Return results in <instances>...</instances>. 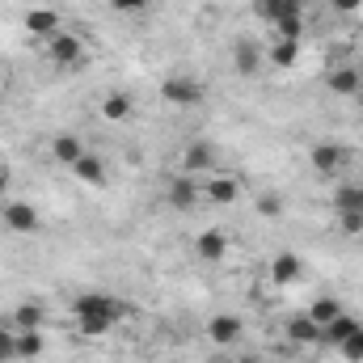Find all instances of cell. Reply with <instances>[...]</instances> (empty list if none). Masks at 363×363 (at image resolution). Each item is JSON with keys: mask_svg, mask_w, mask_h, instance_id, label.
Returning a JSON list of instances; mask_svg holds the SVG:
<instances>
[{"mask_svg": "<svg viewBox=\"0 0 363 363\" xmlns=\"http://www.w3.org/2000/svg\"><path fill=\"white\" fill-rule=\"evenodd\" d=\"M203 97H207V89H203V81H199V77L174 72V77H165V81H161V101H169V106H178V110L199 106Z\"/></svg>", "mask_w": 363, "mask_h": 363, "instance_id": "cell-2", "label": "cell"}, {"mask_svg": "<svg viewBox=\"0 0 363 363\" xmlns=\"http://www.w3.org/2000/svg\"><path fill=\"white\" fill-rule=\"evenodd\" d=\"M237 363H254V359H237Z\"/></svg>", "mask_w": 363, "mask_h": 363, "instance_id": "cell-34", "label": "cell"}, {"mask_svg": "<svg viewBox=\"0 0 363 363\" xmlns=\"http://www.w3.org/2000/svg\"><path fill=\"white\" fill-rule=\"evenodd\" d=\"M338 355H342L347 363H363V321L338 342Z\"/></svg>", "mask_w": 363, "mask_h": 363, "instance_id": "cell-26", "label": "cell"}, {"mask_svg": "<svg viewBox=\"0 0 363 363\" xmlns=\"http://www.w3.org/2000/svg\"><path fill=\"white\" fill-rule=\"evenodd\" d=\"M131 114H135L131 93H106V97H101V118H106V123H127Z\"/></svg>", "mask_w": 363, "mask_h": 363, "instance_id": "cell-17", "label": "cell"}, {"mask_svg": "<svg viewBox=\"0 0 363 363\" xmlns=\"http://www.w3.org/2000/svg\"><path fill=\"white\" fill-rule=\"evenodd\" d=\"M26 30L47 43V38L60 34V13H51V9H30V13H26Z\"/></svg>", "mask_w": 363, "mask_h": 363, "instance_id": "cell-15", "label": "cell"}, {"mask_svg": "<svg viewBox=\"0 0 363 363\" xmlns=\"http://www.w3.org/2000/svg\"><path fill=\"white\" fill-rule=\"evenodd\" d=\"M342 161H347V148H342L338 140H321V144L308 148V165H313L317 174H338Z\"/></svg>", "mask_w": 363, "mask_h": 363, "instance_id": "cell-7", "label": "cell"}, {"mask_svg": "<svg viewBox=\"0 0 363 363\" xmlns=\"http://www.w3.org/2000/svg\"><path fill=\"white\" fill-rule=\"evenodd\" d=\"M85 152H89V148H85V140H81V135H72V131H60V135L51 140V157H55L60 165H68V169H72Z\"/></svg>", "mask_w": 363, "mask_h": 363, "instance_id": "cell-12", "label": "cell"}, {"mask_svg": "<svg viewBox=\"0 0 363 363\" xmlns=\"http://www.w3.org/2000/svg\"><path fill=\"white\" fill-rule=\"evenodd\" d=\"M359 72H363V68H359Z\"/></svg>", "mask_w": 363, "mask_h": 363, "instance_id": "cell-35", "label": "cell"}, {"mask_svg": "<svg viewBox=\"0 0 363 363\" xmlns=\"http://www.w3.org/2000/svg\"><path fill=\"white\" fill-rule=\"evenodd\" d=\"M233 68L254 81V77L262 72V47L250 43V38H237V43H233Z\"/></svg>", "mask_w": 363, "mask_h": 363, "instance_id": "cell-10", "label": "cell"}, {"mask_svg": "<svg viewBox=\"0 0 363 363\" xmlns=\"http://www.w3.org/2000/svg\"><path fill=\"white\" fill-rule=\"evenodd\" d=\"M330 9H334V13H342V17H351V13H359V9H363V0H330Z\"/></svg>", "mask_w": 363, "mask_h": 363, "instance_id": "cell-31", "label": "cell"}, {"mask_svg": "<svg viewBox=\"0 0 363 363\" xmlns=\"http://www.w3.org/2000/svg\"><path fill=\"white\" fill-rule=\"evenodd\" d=\"M338 228H342L347 237H359L363 233V216H355V211H338Z\"/></svg>", "mask_w": 363, "mask_h": 363, "instance_id": "cell-30", "label": "cell"}, {"mask_svg": "<svg viewBox=\"0 0 363 363\" xmlns=\"http://www.w3.org/2000/svg\"><path fill=\"white\" fill-rule=\"evenodd\" d=\"M9 182H13V178H9V169H4V165H0V194H4V190H9Z\"/></svg>", "mask_w": 363, "mask_h": 363, "instance_id": "cell-33", "label": "cell"}, {"mask_svg": "<svg viewBox=\"0 0 363 363\" xmlns=\"http://www.w3.org/2000/svg\"><path fill=\"white\" fill-rule=\"evenodd\" d=\"M334 211H355V216H363V186L359 182H342L334 190Z\"/></svg>", "mask_w": 363, "mask_h": 363, "instance_id": "cell-20", "label": "cell"}, {"mask_svg": "<svg viewBox=\"0 0 363 363\" xmlns=\"http://www.w3.org/2000/svg\"><path fill=\"white\" fill-rule=\"evenodd\" d=\"M43 321H47V308L34 304V300L13 308V330H43Z\"/></svg>", "mask_w": 363, "mask_h": 363, "instance_id": "cell-21", "label": "cell"}, {"mask_svg": "<svg viewBox=\"0 0 363 363\" xmlns=\"http://www.w3.org/2000/svg\"><path fill=\"white\" fill-rule=\"evenodd\" d=\"M165 199H169V207H178V211H190V207L203 199V182L190 178V174H178V178H169V190H165Z\"/></svg>", "mask_w": 363, "mask_h": 363, "instance_id": "cell-8", "label": "cell"}, {"mask_svg": "<svg viewBox=\"0 0 363 363\" xmlns=\"http://www.w3.org/2000/svg\"><path fill=\"white\" fill-rule=\"evenodd\" d=\"M267 60H271L274 68H291V64L300 60V43H291V38H274V47L267 51Z\"/></svg>", "mask_w": 363, "mask_h": 363, "instance_id": "cell-25", "label": "cell"}, {"mask_svg": "<svg viewBox=\"0 0 363 363\" xmlns=\"http://www.w3.org/2000/svg\"><path fill=\"white\" fill-rule=\"evenodd\" d=\"M43 51H47V60L60 64V68H77V64H85V38H81V34H68V30H60L55 38H47Z\"/></svg>", "mask_w": 363, "mask_h": 363, "instance_id": "cell-3", "label": "cell"}, {"mask_svg": "<svg viewBox=\"0 0 363 363\" xmlns=\"http://www.w3.org/2000/svg\"><path fill=\"white\" fill-rule=\"evenodd\" d=\"M241 317L237 313H216L211 321H207V338L216 342V347H233V342H241Z\"/></svg>", "mask_w": 363, "mask_h": 363, "instance_id": "cell-9", "label": "cell"}, {"mask_svg": "<svg viewBox=\"0 0 363 363\" xmlns=\"http://www.w3.org/2000/svg\"><path fill=\"white\" fill-rule=\"evenodd\" d=\"M43 351H47L43 330H17V359H38Z\"/></svg>", "mask_w": 363, "mask_h": 363, "instance_id": "cell-23", "label": "cell"}, {"mask_svg": "<svg viewBox=\"0 0 363 363\" xmlns=\"http://www.w3.org/2000/svg\"><path fill=\"white\" fill-rule=\"evenodd\" d=\"M152 0H114V9L118 13H140V9H148Z\"/></svg>", "mask_w": 363, "mask_h": 363, "instance_id": "cell-32", "label": "cell"}, {"mask_svg": "<svg viewBox=\"0 0 363 363\" xmlns=\"http://www.w3.org/2000/svg\"><path fill=\"white\" fill-rule=\"evenodd\" d=\"M274 34L300 43V34H304V17H283V21H274Z\"/></svg>", "mask_w": 363, "mask_h": 363, "instance_id": "cell-29", "label": "cell"}, {"mask_svg": "<svg viewBox=\"0 0 363 363\" xmlns=\"http://www.w3.org/2000/svg\"><path fill=\"white\" fill-rule=\"evenodd\" d=\"M9 359H17V330L0 321V363H9Z\"/></svg>", "mask_w": 363, "mask_h": 363, "instance_id": "cell-28", "label": "cell"}, {"mask_svg": "<svg viewBox=\"0 0 363 363\" xmlns=\"http://www.w3.org/2000/svg\"><path fill=\"white\" fill-rule=\"evenodd\" d=\"M182 174H190V178L216 174V144H207V140L186 144V148H182Z\"/></svg>", "mask_w": 363, "mask_h": 363, "instance_id": "cell-4", "label": "cell"}, {"mask_svg": "<svg viewBox=\"0 0 363 363\" xmlns=\"http://www.w3.org/2000/svg\"><path fill=\"white\" fill-rule=\"evenodd\" d=\"M254 207H258V216H262V220H279L287 203H283V194H274V190H267V194H258V203H254Z\"/></svg>", "mask_w": 363, "mask_h": 363, "instance_id": "cell-27", "label": "cell"}, {"mask_svg": "<svg viewBox=\"0 0 363 363\" xmlns=\"http://www.w3.org/2000/svg\"><path fill=\"white\" fill-rule=\"evenodd\" d=\"M300 271H304V262H300V254L296 250H283V254H274V262H271V283H296L300 279Z\"/></svg>", "mask_w": 363, "mask_h": 363, "instance_id": "cell-14", "label": "cell"}, {"mask_svg": "<svg viewBox=\"0 0 363 363\" xmlns=\"http://www.w3.org/2000/svg\"><path fill=\"white\" fill-rule=\"evenodd\" d=\"M203 199L216 203V207H233V203L241 199V182L233 178V174H207V182H203Z\"/></svg>", "mask_w": 363, "mask_h": 363, "instance_id": "cell-6", "label": "cell"}, {"mask_svg": "<svg viewBox=\"0 0 363 363\" xmlns=\"http://www.w3.org/2000/svg\"><path fill=\"white\" fill-rule=\"evenodd\" d=\"M283 334H287V342H291V347H317V342H321V325H317L308 313L287 317V330H283Z\"/></svg>", "mask_w": 363, "mask_h": 363, "instance_id": "cell-11", "label": "cell"}, {"mask_svg": "<svg viewBox=\"0 0 363 363\" xmlns=\"http://www.w3.org/2000/svg\"><path fill=\"white\" fill-rule=\"evenodd\" d=\"M72 174H77V182H85V186H93V190H101V186H106V161H101L97 152H85V157L72 165Z\"/></svg>", "mask_w": 363, "mask_h": 363, "instance_id": "cell-16", "label": "cell"}, {"mask_svg": "<svg viewBox=\"0 0 363 363\" xmlns=\"http://www.w3.org/2000/svg\"><path fill=\"white\" fill-rule=\"evenodd\" d=\"M0 220H4L9 233H38V224H43V220H38V207H34V203H21V199L4 203Z\"/></svg>", "mask_w": 363, "mask_h": 363, "instance_id": "cell-5", "label": "cell"}, {"mask_svg": "<svg viewBox=\"0 0 363 363\" xmlns=\"http://www.w3.org/2000/svg\"><path fill=\"white\" fill-rule=\"evenodd\" d=\"M325 85H330V93H338V97H355L363 85V72L359 68H334L330 77H325Z\"/></svg>", "mask_w": 363, "mask_h": 363, "instance_id": "cell-18", "label": "cell"}, {"mask_svg": "<svg viewBox=\"0 0 363 363\" xmlns=\"http://www.w3.org/2000/svg\"><path fill=\"white\" fill-rule=\"evenodd\" d=\"M355 325H359V317H355V313H338V317H334L330 325H321V342L338 347V342H342V338H347V334H351Z\"/></svg>", "mask_w": 363, "mask_h": 363, "instance_id": "cell-22", "label": "cell"}, {"mask_svg": "<svg viewBox=\"0 0 363 363\" xmlns=\"http://www.w3.org/2000/svg\"><path fill=\"white\" fill-rule=\"evenodd\" d=\"M194 254H199L203 262H220V258L228 254V237H224L220 228H203V233L194 237Z\"/></svg>", "mask_w": 363, "mask_h": 363, "instance_id": "cell-13", "label": "cell"}, {"mask_svg": "<svg viewBox=\"0 0 363 363\" xmlns=\"http://www.w3.org/2000/svg\"><path fill=\"white\" fill-rule=\"evenodd\" d=\"M258 17L274 26L283 17H304V4L300 0H258Z\"/></svg>", "mask_w": 363, "mask_h": 363, "instance_id": "cell-19", "label": "cell"}, {"mask_svg": "<svg viewBox=\"0 0 363 363\" xmlns=\"http://www.w3.org/2000/svg\"><path fill=\"white\" fill-rule=\"evenodd\" d=\"M123 313H127V304H123L118 296H110V291H81V296L72 300V317H77L81 334H89V338L110 334V330L123 321Z\"/></svg>", "mask_w": 363, "mask_h": 363, "instance_id": "cell-1", "label": "cell"}, {"mask_svg": "<svg viewBox=\"0 0 363 363\" xmlns=\"http://www.w3.org/2000/svg\"><path fill=\"white\" fill-rule=\"evenodd\" d=\"M338 313H347V308H342V300H334V296H317V300L308 304V317H313L317 325H330Z\"/></svg>", "mask_w": 363, "mask_h": 363, "instance_id": "cell-24", "label": "cell"}]
</instances>
